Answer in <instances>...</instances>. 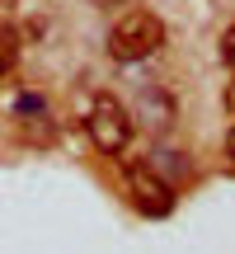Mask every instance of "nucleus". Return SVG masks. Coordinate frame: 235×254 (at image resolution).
<instances>
[{
    "instance_id": "6",
    "label": "nucleus",
    "mask_w": 235,
    "mask_h": 254,
    "mask_svg": "<svg viewBox=\"0 0 235 254\" xmlns=\"http://www.w3.org/2000/svg\"><path fill=\"white\" fill-rule=\"evenodd\" d=\"M221 104H226V113L235 118V71H231V80H226V94H221Z\"/></svg>"
},
{
    "instance_id": "3",
    "label": "nucleus",
    "mask_w": 235,
    "mask_h": 254,
    "mask_svg": "<svg viewBox=\"0 0 235 254\" xmlns=\"http://www.w3.org/2000/svg\"><path fill=\"white\" fill-rule=\"evenodd\" d=\"M127 189H132V202L141 217H170L174 212V189L155 165H132L127 170Z\"/></svg>"
},
{
    "instance_id": "4",
    "label": "nucleus",
    "mask_w": 235,
    "mask_h": 254,
    "mask_svg": "<svg viewBox=\"0 0 235 254\" xmlns=\"http://www.w3.org/2000/svg\"><path fill=\"white\" fill-rule=\"evenodd\" d=\"M19 47H24L19 28H14V24H0V80L19 66Z\"/></svg>"
},
{
    "instance_id": "5",
    "label": "nucleus",
    "mask_w": 235,
    "mask_h": 254,
    "mask_svg": "<svg viewBox=\"0 0 235 254\" xmlns=\"http://www.w3.org/2000/svg\"><path fill=\"white\" fill-rule=\"evenodd\" d=\"M221 62H226L231 71H235V24L226 28V33H221Z\"/></svg>"
},
{
    "instance_id": "8",
    "label": "nucleus",
    "mask_w": 235,
    "mask_h": 254,
    "mask_svg": "<svg viewBox=\"0 0 235 254\" xmlns=\"http://www.w3.org/2000/svg\"><path fill=\"white\" fill-rule=\"evenodd\" d=\"M226 151H231V155H235V127H231V136H226Z\"/></svg>"
},
{
    "instance_id": "2",
    "label": "nucleus",
    "mask_w": 235,
    "mask_h": 254,
    "mask_svg": "<svg viewBox=\"0 0 235 254\" xmlns=\"http://www.w3.org/2000/svg\"><path fill=\"white\" fill-rule=\"evenodd\" d=\"M85 127H90L94 146H99L104 155H122L127 146H132V109H127L122 99H113V94H94Z\"/></svg>"
},
{
    "instance_id": "1",
    "label": "nucleus",
    "mask_w": 235,
    "mask_h": 254,
    "mask_svg": "<svg viewBox=\"0 0 235 254\" xmlns=\"http://www.w3.org/2000/svg\"><path fill=\"white\" fill-rule=\"evenodd\" d=\"M165 43V24L146 9H132L109 28V57L113 62H146L151 52H160Z\"/></svg>"
},
{
    "instance_id": "7",
    "label": "nucleus",
    "mask_w": 235,
    "mask_h": 254,
    "mask_svg": "<svg viewBox=\"0 0 235 254\" xmlns=\"http://www.w3.org/2000/svg\"><path fill=\"white\" fill-rule=\"evenodd\" d=\"M94 5H104V9H113V5H127V0H94Z\"/></svg>"
},
{
    "instance_id": "9",
    "label": "nucleus",
    "mask_w": 235,
    "mask_h": 254,
    "mask_svg": "<svg viewBox=\"0 0 235 254\" xmlns=\"http://www.w3.org/2000/svg\"><path fill=\"white\" fill-rule=\"evenodd\" d=\"M0 5H19V0H0Z\"/></svg>"
}]
</instances>
